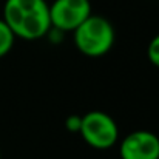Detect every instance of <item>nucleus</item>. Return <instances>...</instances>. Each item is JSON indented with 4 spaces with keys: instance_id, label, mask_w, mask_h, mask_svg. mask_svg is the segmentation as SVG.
<instances>
[{
    "instance_id": "nucleus-5",
    "label": "nucleus",
    "mask_w": 159,
    "mask_h": 159,
    "mask_svg": "<svg viewBox=\"0 0 159 159\" xmlns=\"http://www.w3.org/2000/svg\"><path fill=\"white\" fill-rule=\"evenodd\" d=\"M120 159H158L159 136L148 130H136L119 144Z\"/></svg>"
},
{
    "instance_id": "nucleus-6",
    "label": "nucleus",
    "mask_w": 159,
    "mask_h": 159,
    "mask_svg": "<svg viewBox=\"0 0 159 159\" xmlns=\"http://www.w3.org/2000/svg\"><path fill=\"white\" fill-rule=\"evenodd\" d=\"M16 36L9 30V26L5 23L3 19H0V59L5 57L14 47Z\"/></svg>"
},
{
    "instance_id": "nucleus-3",
    "label": "nucleus",
    "mask_w": 159,
    "mask_h": 159,
    "mask_svg": "<svg viewBox=\"0 0 159 159\" xmlns=\"http://www.w3.org/2000/svg\"><path fill=\"white\" fill-rule=\"evenodd\" d=\"M79 134L94 150H108L119 141V127L105 111L93 110L82 116Z\"/></svg>"
},
{
    "instance_id": "nucleus-7",
    "label": "nucleus",
    "mask_w": 159,
    "mask_h": 159,
    "mask_svg": "<svg viewBox=\"0 0 159 159\" xmlns=\"http://www.w3.org/2000/svg\"><path fill=\"white\" fill-rule=\"evenodd\" d=\"M147 57L152 62V65L159 68V34H156L150 40V43L147 47Z\"/></svg>"
},
{
    "instance_id": "nucleus-4",
    "label": "nucleus",
    "mask_w": 159,
    "mask_h": 159,
    "mask_svg": "<svg viewBox=\"0 0 159 159\" xmlns=\"http://www.w3.org/2000/svg\"><path fill=\"white\" fill-rule=\"evenodd\" d=\"M88 16H91L90 0H54L50 5L51 28L62 33H73Z\"/></svg>"
},
{
    "instance_id": "nucleus-1",
    "label": "nucleus",
    "mask_w": 159,
    "mask_h": 159,
    "mask_svg": "<svg viewBox=\"0 0 159 159\" xmlns=\"http://www.w3.org/2000/svg\"><path fill=\"white\" fill-rule=\"evenodd\" d=\"M2 19L16 39L22 40L43 39L51 30L50 5L47 0H6Z\"/></svg>"
},
{
    "instance_id": "nucleus-8",
    "label": "nucleus",
    "mask_w": 159,
    "mask_h": 159,
    "mask_svg": "<svg viewBox=\"0 0 159 159\" xmlns=\"http://www.w3.org/2000/svg\"><path fill=\"white\" fill-rule=\"evenodd\" d=\"M80 124H82V116L79 114H71L65 119V128L71 133H79Z\"/></svg>"
},
{
    "instance_id": "nucleus-2",
    "label": "nucleus",
    "mask_w": 159,
    "mask_h": 159,
    "mask_svg": "<svg viewBox=\"0 0 159 159\" xmlns=\"http://www.w3.org/2000/svg\"><path fill=\"white\" fill-rule=\"evenodd\" d=\"M114 28L104 16H88L74 31L73 42L79 53L87 57L105 56L114 45Z\"/></svg>"
},
{
    "instance_id": "nucleus-9",
    "label": "nucleus",
    "mask_w": 159,
    "mask_h": 159,
    "mask_svg": "<svg viewBox=\"0 0 159 159\" xmlns=\"http://www.w3.org/2000/svg\"><path fill=\"white\" fill-rule=\"evenodd\" d=\"M158 159H159V158H158Z\"/></svg>"
}]
</instances>
